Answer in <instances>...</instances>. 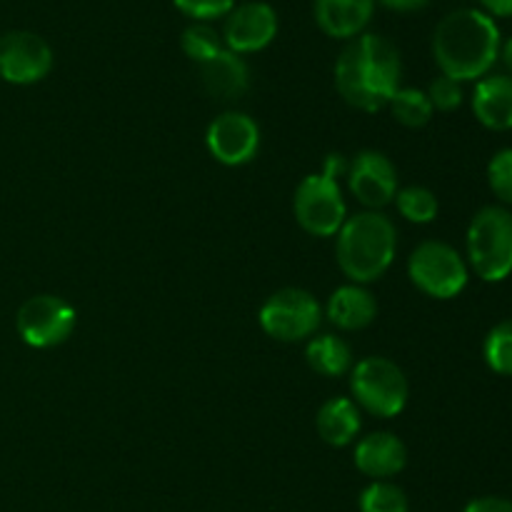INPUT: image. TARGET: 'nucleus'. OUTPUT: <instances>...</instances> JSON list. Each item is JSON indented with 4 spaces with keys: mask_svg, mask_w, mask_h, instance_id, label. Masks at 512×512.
<instances>
[{
    "mask_svg": "<svg viewBox=\"0 0 512 512\" xmlns=\"http://www.w3.org/2000/svg\"><path fill=\"white\" fill-rule=\"evenodd\" d=\"M360 428H363V415H360V408L353 403V398L338 395V398H330L320 405L315 430L330 448H345V445L355 443Z\"/></svg>",
    "mask_w": 512,
    "mask_h": 512,
    "instance_id": "6ab92c4d",
    "label": "nucleus"
},
{
    "mask_svg": "<svg viewBox=\"0 0 512 512\" xmlns=\"http://www.w3.org/2000/svg\"><path fill=\"white\" fill-rule=\"evenodd\" d=\"M483 358L493 373L512 378V318L490 328L483 343Z\"/></svg>",
    "mask_w": 512,
    "mask_h": 512,
    "instance_id": "393cba45",
    "label": "nucleus"
},
{
    "mask_svg": "<svg viewBox=\"0 0 512 512\" xmlns=\"http://www.w3.org/2000/svg\"><path fill=\"white\" fill-rule=\"evenodd\" d=\"M343 155H328L320 173H310L295 188L293 210L300 228L315 238H333L348 220L340 178L345 175Z\"/></svg>",
    "mask_w": 512,
    "mask_h": 512,
    "instance_id": "20e7f679",
    "label": "nucleus"
},
{
    "mask_svg": "<svg viewBox=\"0 0 512 512\" xmlns=\"http://www.w3.org/2000/svg\"><path fill=\"white\" fill-rule=\"evenodd\" d=\"M468 268L485 283L512 275V213L505 205H485L473 215L465 235Z\"/></svg>",
    "mask_w": 512,
    "mask_h": 512,
    "instance_id": "39448f33",
    "label": "nucleus"
},
{
    "mask_svg": "<svg viewBox=\"0 0 512 512\" xmlns=\"http://www.w3.org/2000/svg\"><path fill=\"white\" fill-rule=\"evenodd\" d=\"M388 108L393 118L405 128H423L433 118V105H430L428 93L420 88H400L393 98L388 100Z\"/></svg>",
    "mask_w": 512,
    "mask_h": 512,
    "instance_id": "4be33fe9",
    "label": "nucleus"
},
{
    "mask_svg": "<svg viewBox=\"0 0 512 512\" xmlns=\"http://www.w3.org/2000/svg\"><path fill=\"white\" fill-rule=\"evenodd\" d=\"M408 278L423 295L435 300L458 298L470 280L468 260L443 240H425L410 253Z\"/></svg>",
    "mask_w": 512,
    "mask_h": 512,
    "instance_id": "0eeeda50",
    "label": "nucleus"
},
{
    "mask_svg": "<svg viewBox=\"0 0 512 512\" xmlns=\"http://www.w3.org/2000/svg\"><path fill=\"white\" fill-rule=\"evenodd\" d=\"M498 60H503V65L508 68V75H512V35L508 40H503V43H500V58Z\"/></svg>",
    "mask_w": 512,
    "mask_h": 512,
    "instance_id": "2f4dec72",
    "label": "nucleus"
},
{
    "mask_svg": "<svg viewBox=\"0 0 512 512\" xmlns=\"http://www.w3.org/2000/svg\"><path fill=\"white\" fill-rule=\"evenodd\" d=\"M325 318L345 333L363 330L378 318V300L365 285L348 283L333 290L325 305Z\"/></svg>",
    "mask_w": 512,
    "mask_h": 512,
    "instance_id": "a211bd4d",
    "label": "nucleus"
},
{
    "mask_svg": "<svg viewBox=\"0 0 512 512\" xmlns=\"http://www.w3.org/2000/svg\"><path fill=\"white\" fill-rule=\"evenodd\" d=\"M353 463L370 480H390L408 465V448L395 433H370L355 443Z\"/></svg>",
    "mask_w": 512,
    "mask_h": 512,
    "instance_id": "4468645a",
    "label": "nucleus"
},
{
    "mask_svg": "<svg viewBox=\"0 0 512 512\" xmlns=\"http://www.w3.org/2000/svg\"><path fill=\"white\" fill-rule=\"evenodd\" d=\"M305 360H308L310 370L323 378H343V375H350L355 365L350 345L333 333L313 335L305 345Z\"/></svg>",
    "mask_w": 512,
    "mask_h": 512,
    "instance_id": "aec40b11",
    "label": "nucleus"
},
{
    "mask_svg": "<svg viewBox=\"0 0 512 512\" xmlns=\"http://www.w3.org/2000/svg\"><path fill=\"white\" fill-rule=\"evenodd\" d=\"M260 328L280 343L310 340L323 323L318 298L303 288H280L260 308Z\"/></svg>",
    "mask_w": 512,
    "mask_h": 512,
    "instance_id": "6e6552de",
    "label": "nucleus"
},
{
    "mask_svg": "<svg viewBox=\"0 0 512 512\" xmlns=\"http://www.w3.org/2000/svg\"><path fill=\"white\" fill-rule=\"evenodd\" d=\"M383 8L395 10V13H415V10H423L430 0H375Z\"/></svg>",
    "mask_w": 512,
    "mask_h": 512,
    "instance_id": "7c9ffc66",
    "label": "nucleus"
},
{
    "mask_svg": "<svg viewBox=\"0 0 512 512\" xmlns=\"http://www.w3.org/2000/svg\"><path fill=\"white\" fill-rule=\"evenodd\" d=\"M403 58L393 40L363 33L348 40L335 60V88L340 98L363 113L388 108V100L403 85Z\"/></svg>",
    "mask_w": 512,
    "mask_h": 512,
    "instance_id": "f257e3e1",
    "label": "nucleus"
},
{
    "mask_svg": "<svg viewBox=\"0 0 512 512\" xmlns=\"http://www.w3.org/2000/svg\"><path fill=\"white\" fill-rule=\"evenodd\" d=\"M478 3L490 18H512V0H478Z\"/></svg>",
    "mask_w": 512,
    "mask_h": 512,
    "instance_id": "c756f323",
    "label": "nucleus"
},
{
    "mask_svg": "<svg viewBox=\"0 0 512 512\" xmlns=\"http://www.w3.org/2000/svg\"><path fill=\"white\" fill-rule=\"evenodd\" d=\"M78 313L58 295H33L25 300L15 318V328L30 348H55L63 345L75 330Z\"/></svg>",
    "mask_w": 512,
    "mask_h": 512,
    "instance_id": "1a4fd4ad",
    "label": "nucleus"
},
{
    "mask_svg": "<svg viewBox=\"0 0 512 512\" xmlns=\"http://www.w3.org/2000/svg\"><path fill=\"white\" fill-rule=\"evenodd\" d=\"M488 185L503 205H512V148H503L490 158Z\"/></svg>",
    "mask_w": 512,
    "mask_h": 512,
    "instance_id": "a878e982",
    "label": "nucleus"
},
{
    "mask_svg": "<svg viewBox=\"0 0 512 512\" xmlns=\"http://www.w3.org/2000/svg\"><path fill=\"white\" fill-rule=\"evenodd\" d=\"M53 48L30 30L0 35V78L13 85H33L53 70Z\"/></svg>",
    "mask_w": 512,
    "mask_h": 512,
    "instance_id": "9d476101",
    "label": "nucleus"
},
{
    "mask_svg": "<svg viewBox=\"0 0 512 512\" xmlns=\"http://www.w3.org/2000/svg\"><path fill=\"white\" fill-rule=\"evenodd\" d=\"M398 253V228L383 210L348 215L335 235V258L350 283L368 285L383 278Z\"/></svg>",
    "mask_w": 512,
    "mask_h": 512,
    "instance_id": "7ed1b4c3",
    "label": "nucleus"
},
{
    "mask_svg": "<svg viewBox=\"0 0 512 512\" xmlns=\"http://www.w3.org/2000/svg\"><path fill=\"white\" fill-rule=\"evenodd\" d=\"M463 512H512V500L503 495H483L470 500Z\"/></svg>",
    "mask_w": 512,
    "mask_h": 512,
    "instance_id": "c85d7f7f",
    "label": "nucleus"
},
{
    "mask_svg": "<svg viewBox=\"0 0 512 512\" xmlns=\"http://www.w3.org/2000/svg\"><path fill=\"white\" fill-rule=\"evenodd\" d=\"M180 48L195 65L208 63L225 48L223 38L210 23H190L180 35Z\"/></svg>",
    "mask_w": 512,
    "mask_h": 512,
    "instance_id": "b1692460",
    "label": "nucleus"
},
{
    "mask_svg": "<svg viewBox=\"0 0 512 512\" xmlns=\"http://www.w3.org/2000/svg\"><path fill=\"white\" fill-rule=\"evenodd\" d=\"M353 403L375 418H395L405 410L410 398V383L403 368L383 355L358 360L350 370Z\"/></svg>",
    "mask_w": 512,
    "mask_h": 512,
    "instance_id": "423d86ee",
    "label": "nucleus"
},
{
    "mask_svg": "<svg viewBox=\"0 0 512 512\" xmlns=\"http://www.w3.org/2000/svg\"><path fill=\"white\" fill-rule=\"evenodd\" d=\"M425 93H428V100L430 105H433V110H440V113H453V110H458L460 105H463V98H465L463 83H458V80L448 78V75L443 73L428 85Z\"/></svg>",
    "mask_w": 512,
    "mask_h": 512,
    "instance_id": "bb28decb",
    "label": "nucleus"
},
{
    "mask_svg": "<svg viewBox=\"0 0 512 512\" xmlns=\"http://www.w3.org/2000/svg\"><path fill=\"white\" fill-rule=\"evenodd\" d=\"M498 23L480 8H458L445 15L433 33V58L440 73L470 83L493 70L500 58Z\"/></svg>",
    "mask_w": 512,
    "mask_h": 512,
    "instance_id": "f03ea898",
    "label": "nucleus"
},
{
    "mask_svg": "<svg viewBox=\"0 0 512 512\" xmlns=\"http://www.w3.org/2000/svg\"><path fill=\"white\" fill-rule=\"evenodd\" d=\"M350 193L365 210H383L398 195V170L380 150H360L345 168Z\"/></svg>",
    "mask_w": 512,
    "mask_h": 512,
    "instance_id": "9b49d317",
    "label": "nucleus"
},
{
    "mask_svg": "<svg viewBox=\"0 0 512 512\" xmlns=\"http://www.w3.org/2000/svg\"><path fill=\"white\" fill-rule=\"evenodd\" d=\"M395 208L403 215L408 223L415 225H428L438 218L440 203L438 195L433 193L425 185H408V188H400L395 195Z\"/></svg>",
    "mask_w": 512,
    "mask_h": 512,
    "instance_id": "412c9836",
    "label": "nucleus"
},
{
    "mask_svg": "<svg viewBox=\"0 0 512 512\" xmlns=\"http://www.w3.org/2000/svg\"><path fill=\"white\" fill-rule=\"evenodd\" d=\"M313 15L328 38L353 40L365 33L375 15V0H315Z\"/></svg>",
    "mask_w": 512,
    "mask_h": 512,
    "instance_id": "2eb2a0df",
    "label": "nucleus"
},
{
    "mask_svg": "<svg viewBox=\"0 0 512 512\" xmlns=\"http://www.w3.org/2000/svg\"><path fill=\"white\" fill-rule=\"evenodd\" d=\"M473 113L488 130H512V75L488 73L480 78L473 90Z\"/></svg>",
    "mask_w": 512,
    "mask_h": 512,
    "instance_id": "dca6fc26",
    "label": "nucleus"
},
{
    "mask_svg": "<svg viewBox=\"0 0 512 512\" xmlns=\"http://www.w3.org/2000/svg\"><path fill=\"white\" fill-rule=\"evenodd\" d=\"M173 5L193 23H213L235 8V0H173Z\"/></svg>",
    "mask_w": 512,
    "mask_h": 512,
    "instance_id": "cd10ccee",
    "label": "nucleus"
},
{
    "mask_svg": "<svg viewBox=\"0 0 512 512\" xmlns=\"http://www.w3.org/2000/svg\"><path fill=\"white\" fill-rule=\"evenodd\" d=\"M198 68L200 83H203L205 93L213 95V98L230 103V100H238L248 93L250 68L243 55L230 53L228 48H223L215 58L198 65Z\"/></svg>",
    "mask_w": 512,
    "mask_h": 512,
    "instance_id": "f3484780",
    "label": "nucleus"
},
{
    "mask_svg": "<svg viewBox=\"0 0 512 512\" xmlns=\"http://www.w3.org/2000/svg\"><path fill=\"white\" fill-rule=\"evenodd\" d=\"M360 512H410V500L400 485L390 480H373L358 498Z\"/></svg>",
    "mask_w": 512,
    "mask_h": 512,
    "instance_id": "5701e85b",
    "label": "nucleus"
},
{
    "mask_svg": "<svg viewBox=\"0 0 512 512\" xmlns=\"http://www.w3.org/2000/svg\"><path fill=\"white\" fill-rule=\"evenodd\" d=\"M278 28L280 20L273 5L263 3V0H250V3L235 5L225 15L220 38L230 53L250 55L268 48L278 35Z\"/></svg>",
    "mask_w": 512,
    "mask_h": 512,
    "instance_id": "f8f14e48",
    "label": "nucleus"
},
{
    "mask_svg": "<svg viewBox=\"0 0 512 512\" xmlns=\"http://www.w3.org/2000/svg\"><path fill=\"white\" fill-rule=\"evenodd\" d=\"M208 153L228 168L248 165L260 150V125L255 118L240 110H228L218 115L205 130Z\"/></svg>",
    "mask_w": 512,
    "mask_h": 512,
    "instance_id": "ddd939ff",
    "label": "nucleus"
}]
</instances>
